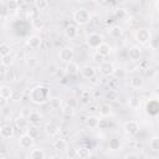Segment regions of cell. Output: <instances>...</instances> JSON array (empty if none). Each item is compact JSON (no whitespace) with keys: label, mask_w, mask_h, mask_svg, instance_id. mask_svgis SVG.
Instances as JSON below:
<instances>
[{"label":"cell","mask_w":159,"mask_h":159,"mask_svg":"<svg viewBox=\"0 0 159 159\" xmlns=\"http://www.w3.org/2000/svg\"><path fill=\"white\" fill-rule=\"evenodd\" d=\"M30 99L31 102L36 104H43L50 99V89L46 86H36L30 92Z\"/></svg>","instance_id":"cell-1"},{"label":"cell","mask_w":159,"mask_h":159,"mask_svg":"<svg viewBox=\"0 0 159 159\" xmlns=\"http://www.w3.org/2000/svg\"><path fill=\"white\" fill-rule=\"evenodd\" d=\"M72 19L77 25L82 26L91 21V12L87 9H76L72 14Z\"/></svg>","instance_id":"cell-2"},{"label":"cell","mask_w":159,"mask_h":159,"mask_svg":"<svg viewBox=\"0 0 159 159\" xmlns=\"http://www.w3.org/2000/svg\"><path fill=\"white\" fill-rule=\"evenodd\" d=\"M134 39L139 45H145L148 42H150L152 40V32L147 27H139L135 34H134Z\"/></svg>","instance_id":"cell-3"},{"label":"cell","mask_w":159,"mask_h":159,"mask_svg":"<svg viewBox=\"0 0 159 159\" xmlns=\"http://www.w3.org/2000/svg\"><path fill=\"white\" fill-rule=\"evenodd\" d=\"M104 41H103V36L101 35V34H98V32H91L87 37H86V43H87V46L88 47H91V48H97L101 43H103Z\"/></svg>","instance_id":"cell-4"},{"label":"cell","mask_w":159,"mask_h":159,"mask_svg":"<svg viewBox=\"0 0 159 159\" xmlns=\"http://www.w3.org/2000/svg\"><path fill=\"white\" fill-rule=\"evenodd\" d=\"M73 57H75V51H73V48H72L71 46H63V47L60 50V52H58V58H60V61H62V62H65V63L71 62V61L73 60Z\"/></svg>","instance_id":"cell-5"},{"label":"cell","mask_w":159,"mask_h":159,"mask_svg":"<svg viewBox=\"0 0 159 159\" xmlns=\"http://www.w3.org/2000/svg\"><path fill=\"white\" fill-rule=\"evenodd\" d=\"M123 130L128 137H133L139 132V123L137 120H134V119L127 120L123 124Z\"/></svg>","instance_id":"cell-6"},{"label":"cell","mask_w":159,"mask_h":159,"mask_svg":"<svg viewBox=\"0 0 159 159\" xmlns=\"http://www.w3.org/2000/svg\"><path fill=\"white\" fill-rule=\"evenodd\" d=\"M114 65L112 63V62H109V61H103V62H101L99 63V66H98V72L102 75V76H104V77H111V76H113V72H114Z\"/></svg>","instance_id":"cell-7"},{"label":"cell","mask_w":159,"mask_h":159,"mask_svg":"<svg viewBox=\"0 0 159 159\" xmlns=\"http://www.w3.org/2000/svg\"><path fill=\"white\" fill-rule=\"evenodd\" d=\"M60 129H61L60 125H58L57 123H55V122H48V123H46V124H45V128H43L46 135L50 137V138L56 137V135L60 133Z\"/></svg>","instance_id":"cell-8"},{"label":"cell","mask_w":159,"mask_h":159,"mask_svg":"<svg viewBox=\"0 0 159 159\" xmlns=\"http://www.w3.org/2000/svg\"><path fill=\"white\" fill-rule=\"evenodd\" d=\"M34 144H35V139L31 138L29 134L25 133V134H22V135L19 137V145H20V148H22V149H30V148L34 147Z\"/></svg>","instance_id":"cell-9"},{"label":"cell","mask_w":159,"mask_h":159,"mask_svg":"<svg viewBox=\"0 0 159 159\" xmlns=\"http://www.w3.org/2000/svg\"><path fill=\"white\" fill-rule=\"evenodd\" d=\"M15 135V129L11 124H2L0 125V137L4 139H10Z\"/></svg>","instance_id":"cell-10"},{"label":"cell","mask_w":159,"mask_h":159,"mask_svg":"<svg viewBox=\"0 0 159 159\" xmlns=\"http://www.w3.org/2000/svg\"><path fill=\"white\" fill-rule=\"evenodd\" d=\"M128 57L132 61H139L142 57V47L139 45H133L128 50Z\"/></svg>","instance_id":"cell-11"},{"label":"cell","mask_w":159,"mask_h":159,"mask_svg":"<svg viewBox=\"0 0 159 159\" xmlns=\"http://www.w3.org/2000/svg\"><path fill=\"white\" fill-rule=\"evenodd\" d=\"M80 71H81L82 77H84L87 80L93 78L96 76V73H97V68L94 66H92V65H84L82 68H80Z\"/></svg>","instance_id":"cell-12"},{"label":"cell","mask_w":159,"mask_h":159,"mask_svg":"<svg viewBox=\"0 0 159 159\" xmlns=\"http://www.w3.org/2000/svg\"><path fill=\"white\" fill-rule=\"evenodd\" d=\"M42 43V39L39 36V35H31L27 40H26V46L31 50H36L41 46Z\"/></svg>","instance_id":"cell-13"},{"label":"cell","mask_w":159,"mask_h":159,"mask_svg":"<svg viewBox=\"0 0 159 159\" xmlns=\"http://www.w3.org/2000/svg\"><path fill=\"white\" fill-rule=\"evenodd\" d=\"M97 112L99 113L101 117H108L112 114V106L109 103H101L99 106H97Z\"/></svg>","instance_id":"cell-14"},{"label":"cell","mask_w":159,"mask_h":159,"mask_svg":"<svg viewBox=\"0 0 159 159\" xmlns=\"http://www.w3.org/2000/svg\"><path fill=\"white\" fill-rule=\"evenodd\" d=\"M63 32H65V36H66L67 39L72 40V39H76V37H77V35H78V29H77L76 25L70 24V25H67V26L65 27Z\"/></svg>","instance_id":"cell-15"},{"label":"cell","mask_w":159,"mask_h":159,"mask_svg":"<svg viewBox=\"0 0 159 159\" xmlns=\"http://www.w3.org/2000/svg\"><path fill=\"white\" fill-rule=\"evenodd\" d=\"M129 86L132 87V88H134V89H140V88H143V86H144V80H143V77L142 76H133V77H130V80H129Z\"/></svg>","instance_id":"cell-16"},{"label":"cell","mask_w":159,"mask_h":159,"mask_svg":"<svg viewBox=\"0 0 159 159\" xmlns=\"http://www.w3.org/2000/svg\"><path fill=\"white\" fill-rule=\"evenodd\" d=\"M111 52H112V47H111V45H108L107 42H103V43H101V45H99V46L96 48V53L101 55L102 57H106V56H108Z\"/></svg>","instance_id":"cell-17"},{"label":"cell","mask_w":159,"mask_h":159,"mask_svg":"<svg viewBox=\"0 0 159 159\" xmlns=\"http://www.w3.org/2000/svg\"><path fill=\"white\" fill-rule=\"evenodd\" d=\"M27 120H29L30 124H32V125H37V124H40L41 120H42V114H41L40 112L34 111V112H31V113L29 114Z\"/></svg>","instance_id":"cell-18"},{"label":"cell","mask_w":159,"mask_h":159,"mask_svg":"<svg viewBox=\"0 0 159 159\" xmlns=\"http://www.w3.org/2000/svg\"><path fill=\"white\" fill-rule=\"evenodd\" d=\"M108 35L112 39H119L123 35V29L119 25H113V26H111L108 29Z\"/></svg>","instance_id":"cell-19"},{"label":"cell","mask_w":159,"mask_h":159,"mask_svg":"<svg viewBox=\"0 0 159 159\" xmlns=\"http://www.w3.org/2000/svg\"><path fill=\"white\" fill-rule=\"evenodd\" d=\"M99 120H101V119H99L96 114L88 116L87 119H86V125H87L88 128H91V129H96V128L99 127Z\"/></svg>","instance_id":"cell-20"},{"label":"cell","mask_w":159,"mask_h":159,"mask_svg":"<svg viewBox=\"0 0 159 159\" xmlns=\"http://www.w3.org/2000/svg\"><path fill=\"white\" fill-rule=\"evenodd\" d=\"M140 104H142L140 97H138V96H130L128 98V106H129V108H132L134 111H138L139 107H140Z\"/></svg>","instance_id":"cell-21"},{"label":"cell","mask_w":159,"mask_h":159,"mask_svg":"<svg viewBox=\"0 0 159 159\" xmlns=\"http://www.w3.org/2000/svg\"><path fill=\"white\" fill-rule=\"evenodd\" d=\"M5 6H6L9 14H15L20 9V2L16 0H9L5 2Z\"/></svg>","instance_id":"cell-22"},{"label":"cell","mask_w":159,"mask_h":159,"mask_svg":"<svg viewBox=\"0 0 159 159\" xmlns=\"http://www.w3.org/2000/svg\"><path fill=\"white\" fill-rule=\"evenodd\" d=\"M65 70H66V73L67 75H77L80 72V66L75 61H71V62L66 63Z\"/></svg>","instance_id":"cell-23"},{"label":"cell","mask_w":159,"mask_h":159,"mask_svg":"<svg viewBox=\"0 0 159 159\" xmlns=\"http://www.w3.org/2000/svg\"><path fill=\"white\" fill-rule=\"evenodd\" d=\"M122 148V142L119 138H111L108 140V149L112 150V152H116V150H119Z\"/></svg>","instance_id":"cell-24"},{"label":"cell","mask_w":159,"mask_h":159,"mask_svg":"<svg viewBox=\"0 0 159 159\" xmlns=\"http://www.w3.org/2000/svg\"><path fill=\"white\" fill-rule=\"evenodd\" d=\"M15 55H12V53H9V55H6V56H2V57H0V62H1V65L4 66V67H10L14 62H15Z\"/></svg>","instance_id":"cell-25"},{"label":"cell","mask_w":159,"mask_h":159,"mask_svg":"<svg viewBox=\"0 0 159 159\" xmlns=\"http://www.w3.org/2000/svg\"><path fill=\"white\" fill-rule=\"evenodd\" d=\"M12 93H14V91H12V88H11L10 86L4 84V86H1V87H0V96H1V97H4V98H6V99H9V98H11V97H12Z\"/></svg>","instance_id":"cell-26"},{"label":"cell","mask_w":159,"mask_h":159,"mask_svg":"<svg viewBox=\"0 0 159 159\" xmlns=\"http://www.w3.org/2000/svg\"><path fill=\"white\" fill-rule=\"evenodd\" d=\"M29 159H45V152L40 148H35L30 152Z\"/></svg>","instance_id":"cell-27"},{"label":"cell","mask_w":159,"mask_h":159,"mask_svg":"<svg viewBox=\"0 0 159 159\" xmlns=\"http://www.w3.org/2000/svg\"><path fill=\"white\" fill-rule=\"evenodd\" d=\"M53 148L56 149V150H66L67 148H68V144H67V142L65 140V139H62V138H58V139H56L55 140V143H53Z\"/></svg>","instance_id":"cell-28"},{"label":"cell","mask_w":159,"mask_h":159,"mask_svg":"<svg viewBox=\"0 0 159 159\" xmlns=\"http://www.w3.org/2000/svg\"><path fill=\"white\" fill-rule=\"evenodd\" d=\"M91 157V150L86 147H81L77 149V158L80 159H88Z\"/></svg>","instance_id":"cell-29"},{"label":"cell","mask_w":159,"mask_h":159,"mask_svg":"<svg viewBox=\"0 0 159 159\" xmlns=\"http://www.w3.org/2000/svg\"><path fill=\"white\" fill-rule=\"evenodd\" d=\"M34 6L36 10H46L50 6V2L47 0H35Z\"/></svg>","instance_id":"cell-30"},{"label":"cell","mask_w":159,"mask_h":159,"mask_svg":"<svg viewBox=\"0 0 159 159\" xmlns=\"http://www.w3.org/2000/svg\"><path fill=\"white\" fill-rule=\"evenodd\" d=\"M16 127L20 128V129H27V127H29V120H27V118H25V117H19V118L16 119Z\"/></svg>","instance_id":"cell-31"},{"label":"cell","mask_w":159,"mask_h":159,"mask_svg":"<svg viewBox=\"0 0 159 159\" xmlns=\"http://www.w3.org/2000/svg\"><path fill=\"white\" fill-rule=\"evenodd\" d=\"M9 53H11V47H10V45L6 43V42H1V43H0V57L6 56V55H9Z\"/></svg>","instance_id":"cell-32"},{"label":"cell","mask_w":159,"mask_h":159,"mask_svg":"<svg viewBox=\"0 0 159 159\" xmlns=\"http://www.w3.org/2000/svg\"><path fill=\"white\" fill-rule=\"evenodd\" d=\"M26 134H29L31 138L36 139V138L40 137V128H37V125H32V127H30L27 129V133Z\"/></svg>","instance_id":"cell-33"},{"label":"cell","mask_w":159,"mask_h":159,"mask_svg":"<svg viewBox=\"0 0 159 159\" xmlns=\"http://www.w3.org/2000/svg\"><path fill=\"white\" fill-rule=\"evenodd\" d=\"M149 148L153 152H158L159 150V138L157 135H154L150 140H149Z\"/></svg>","instance_id":"cell-34"},{"label":"cell","mask_w":159,"mask_h":159,"mask_svg":"<svg viewBox=\"0 0 159 159\" xmlns=\"http://www.w3.org/2000/svg\"><path fill=\"white\" fill-rule=\"evenodd\" d=\"M43 26H45V22L42 19H34L32 20V27L35 30H42Z\"/></svg>","instance_id":"cell-35"},{"label":"cell","mask_w":159,"mask_h":159,"mask_svg":"<svg viewBox=\"0 0 159 159\" xmlns=\"http://www.w3.org/2000/svg\"><path fill=\"white\" fill-rule=\"evenodd\" d=\"M26 66L30 68H36L39 66V61L35 57H29V58H26Z\"/></svg>","instance_id":"cell-36"},{"label":"cell","mask_w":159,"mask_h":159,"mask_svg":"<svg viewBox=\"0 0 159 159\" xmlns=\"http://www.w3.org/2000/svg\"><path fill=\"white\" fill-rule=\"evenodd\" d=\"M125 75H127V72H125V70L124 68H114V72H113V76H116V80L117 78H123V77H125Z\"/></svg>","instance_id":"cell-37"},{"label":"cell","mask_w":159,"mask_h":159,"mask_svg":"<svg viewBox=\"0 0 159 159\" xmlns=\"http://www.w3.org/2000/svg\"><path fill=\"white\" fill-rule=\"evenodd\" d=\"M66 155L68 159H75L77 158V149L76 148H67L66 149Z\"/></svg>","instance_id":"cell-38"},{"label":"cell","mask_w":159,"mask_h":159,"mask_svg":"<svg viewBox=\"0 0 159 159\" xmlns=\"http://www.w3.org/2000/svg\"><path fill=\"white\" fill-rule=\"evenodd\" d=\"M60 106H61V99L60 98H52V99H50V107L52 109H58Z\"/></svg>","instance_id":"cell-39"},{"label":"cell","mask_w":159,"mask_h":159,"mask_svg":"<svg viewBox=\"0 0 159 159\" xmlns=\"http://www.w3.org/2000/svg\"><path fill=\"white\" fill-rule=\"evenodd\" d=\"M87 112H88V114H89V116L96 114V113H97V104H89V106H88Z\"/></svg>","instance_id":"cell-40"},{"label":"cell","mask_w":159,"mask_h":159,"mask_svg":"<svg viewBox=\"0 0 159 159\" xmlns=\"http://www.w3.org/2000/svg\"><path fill=\"white\" fill-rule=\"evenodd\" d=\"M6 15H9V12H7V9H6L5 4H0V16L5 17Z\"/></svg>","instance_id":"cell-41"},{"label":"cell","mask_w":159,"mask_h":159,"mask_svg":"<svg viewBox=\"0 0 159 159\" xmlns=\"http://www.w3.org/2000/svg\"><path fill=\"white\" fill-rule=\"evenodd\" d=\"M7 104H9V99H6V98L0 96V108H5Z\"/></svg>","instance_id":"cell-42"},{"label":"cell","mask_w":159,"mask_h":159,"mask_svg":"<svg viewBox=\"0 0 159 159\" xmlns=\"http://www.w3.org/2000/svg\"><path fill=\"white\" fill-rule=\"evenodd\" d=\"M124 159H139V155L137 153H128V154H125Z\"/></svg>","instance_id":"cell-43"},{"label":"cell","mask_w":159,"mask_h":159,"mask_svg":"<svg viewBox=\"0 0 159 159\" xmlns=\"http://www.w3.org/2000/svg\"><path fill=\"white\" fill-rule=\"evenodd\" d=\"M103 58H104V57H102V56H101V55H98V53H94V56H93V60H94V61H97V62H99V63L104 61Z\"/></svg>","instance_id":"cell-44"},{"label":"cell","mask_w":159,"mask_h":159,"mask_svg":"<svg viewBox=\"0 0 159 159\" xmlns=\"http://www.w3.org/2000/svg\"><path fill=\"white\" fill-rule=\"evenodd\" d=\"M50 159H63V158H62V155H60V154H53Z\"/></svg>","instance_id":"cell-45"},{"label":"cell","mask_w":159,"mask_h":159,"mask_svg":"<svg viewBox=\"0 0 159 159\" xmlns=\"http://www.w3.org/2000/svg\"><path fill=\"white\" fill-rule=\"evenodd\" d=\"M1 159H7V158H1Z\"/></svg>","instance_id":"cell-46"},{"label":"cell","mask_w":159,"mask_h":159,"mask_svg":"<svg viewBox=\"0 0 159 159\" xmlns=\"http://www.w3.org/2000/svg\"><path fill=\"white\" fill-rule=\"evenodd\" d=\"M0 87H1V86H0Z\"/></svg>","instance_id":"cell-47"}]
</instances>
